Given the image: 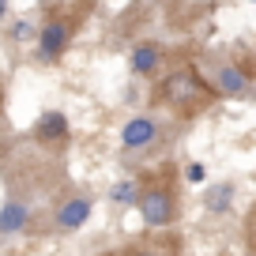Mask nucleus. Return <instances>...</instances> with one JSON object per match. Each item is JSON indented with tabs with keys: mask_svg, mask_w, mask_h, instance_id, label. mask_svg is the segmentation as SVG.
Wrapping results in <instances>:
<instances>
[{
	"mask_svg": "<svg viewBox=\"0 0 256 256\" xmlns=\"http://www.w3.org/2000/svg\"><path fill=\"white\" fill-rule=\"evenodd\" d=\"M154 68H158V46H154V42H140V46L132 49V72L151 76Z\"/></svg>",
	"mask_w": 256,
	"mask_h": 256,
	"instance_id": "nucleus-8",
	"label": "nucleus"
},
{
	"mask_svg": "<svg viewBox=\"0 0 256 256\" xmlns=\"http://www.w3.org/2000/svg\"><path fill=\"white\" fill-rule=\"evenodd\" d=\"M162 98H166L170 106H188L200 98V80L192 72H174L162 80Z\"/></svg>",
	"mask_w": 256,
	"mask_h": 256,
	"instance_id": "nucleus-2",
	"label": "nucleus"
},
{
	"mask_svg": "<svg viewBox=\"0 0 256 256\" xmlns=\"http://www.w3.org/2000/svg\"><path fill=\"white\" fill-rule=\"evenodd\" d=\"M154 136H158V128H154L151 117H132L124 128H120V144H124L128 151H140V147H147Z\"/></svg>",
	"mask_w": 256,
	"mask_h": 256,
	"instance_id": "nucleus-3",
	"label": "nucleus"
},
{
	"mask_svg": "<svg viewBox=\"0 0 256 256\" xmlns=\"http://www.w3.org/2000/svg\"><path fill=\"white\" fill-rule=\"evenodd\" d=\"M8 38L19 42V46H30L34 38H42V30H38V23H34V19H16V23L8 26Z\"/></svg>",
	"mask_w": 256,
	"mask_h": 256,
	"instance_id": "nucleus-11",
	"label": "nucleus"
},
{
	"mask_svg": "<svg viewBox=\"0 0 256 256\" xmlns=\"http://www.w3.org/2000/svg\"><path fill=\"white\" fill-rule=\"evenodd\" d=\"M87 218H90V200L87 196H72V200H64L60 208H56V226H60V230H80Z\"/></svg>",
	"mask_w": 256,
	"mask_h": 256,
	"instance_id": "nucleus-4",
	"label": "nucleus"
},
{
	"mask_svg": "<svg viewBox=\"0 0 256 256\" xmlns=\"http://www.w3.org/2000/svg\"><path fill=\"white\" fill-rule=\"evenodd\" d=\"M140 211H144L147 226H170L174 222V196L166 188H151L140 196Z\"/></svg>",
	"mask_w": 256,
	"mask_h": 256,
	"instance_id": "nucleus-1",
	"label": "nucleus"
},
{
	"mask_svg": "<svg viewBox=\"0 0 256 256\" xmlns=\"http://www.w3.org/2000/svg\"><path fill=\"white\" fill-rule=\"evenodd\" d=\"M132 256H162V252H151V248H140V252H132Z\"/></svg>",
	"mask_w": 256,
	"mask_h": 256,
	"instance_id": "nucleus-14",
	"label": "nucleus"
},
{
	"mask_svg": "<svg viewBox=\"0 0 256 256\" xmlns=\"http://www.w3.org/2000/svg\"><path fill=\"white\" fill-rule=\"evenodd\" d=\"M64 46H68V26H64L60 19H53V23L42 26V38H38V56H42V60H53V56H60Z\"/></svg>",
	"mask_w": 256,
	"mask_h": 256,
	"instance_id": "nucleus-5",
	"label": "nucleus"
},
{
	"mask_svg": "<svg viewBox=\"0 0 256 256\" xmlns=\"http://www.w3.org/2000/svg\"><path fill=\"white\" fill-rule=\"evenodd\" d=\"M184 177H188L192 184H200V181H204V177H208V174H204V166H200V162H192V166L184 170Z\"/></svg>",
	"mask_w": 256,
	"mask_h": 256,
	"instance_id": "nucleus-13",
	"label": "nucleus"
},
{
	"mask_svg": "<svg viewBox=\"0 0 256 256\" xmlns=\"http://www.w3.org/2000/svg\"><path fill=\"white\" fill-rule=\"evenodd\" d=\"M110 200H117V204H136L140 192H136V184H132V181H120L117 188L110 192Z\"/></svg>",
	"mask_w": 256,
	"mask_h": 256,
	"instance_id": "nucleus-12",
	"label": "nucleus"
},
{
	"mask_svg": "<svg viewBox=\"0 0 256 256\" xmlns=\"http://www.w3.org/2000/svg\"><path fill=\"white\" fill-rule=\"evenodd\" d=\"M211 83H215L222 94H241V90H245V76H241V68H234V64H215V68H211Z\"/></svg>",
	"mask_w": 256,
	"mask_h": 256,
	"instance_id": "nucleus-7",
	"label": "nucleus"
},
{
	"mask_svg": "<svg viewBox=\"0 0 256 256\" xmlns=\"http://www.w3.org/2000/svg\"><path fill=\"white\" fill-rule=\"evenodd\" d=\"M26 208L19 200H8L4 204V215H0V234H4V238H12V234H19L23 230V222H26Z\"/></svg>",
	"mask_w": 256,
	"mask_h": 256,
	"instance_id": "nucleus-9",
	"label": "nucleus"
},
{
	"mask_svg": "<svg viewBox=\"0 0 256 256\" xmlns=\"http://www.w3.org/2000/svg\"><path fill=\"white\" fill-rule=\"evenodd\" d=\"M34 136H38L42 144H56V140H64V136H68V120H64V113H56V110L42 113Z\"/></svg>",
	"mask_w": 256,
	"mask_h": 256,
	"instance_id": "nucleus-6",
	"label": "nucleus"
},
{
	"mask_svg": "<svg viewBox=\"0 0 256 256\" xmlns=\"http://www.w3.org/2000/svg\"><path fill=\"white\" fill-rule=\"evenodd\" d=\"M230 200H234V184H230V181H222V184H211V192H208V211L222 215V211L230 208Z\"/></svg>",
	"mask_w": 256,
	"mask_h": 256,
	"instance_id": "nucleus-10",
	"label": "nucleus"
}]
</instances>
